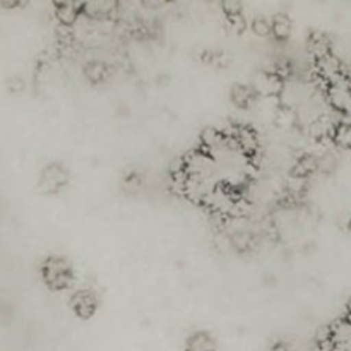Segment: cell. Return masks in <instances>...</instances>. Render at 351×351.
<instances>
[{
    "instance_id": "obj_20",
    "label": "cell",
    "mask_w": 351,
    "mask_h": 351,
    "mask_svg": "<svg viewBox=\"0 0 351 351\" xmlns=\"http://www.w3.org/2000/svg\"><path fill=\"white\" fill-rule=\"evenodd\" d=\"M346 228H348L351 232V219H348V225H346Z\"/></svg>"
},
{
    "instance_id": "obj_6",
    "label": "cell",
    "mask_w": 351,
    "mask_h": 351,
    "mask_svg": "<svg viewBox=\"0 0 351 351\" xmlns=\"http://www.w3.org/2000/svg\"><path fill=\"white\" fill-rule=\"evenodd\" d=\"M252 86L256 88L257 95L259 96H273L278 95V93L283 89V81H281V77L276 72H261Z\"/></svg>"
},
{
    "instance_id": "obj_11",
    "label": "cell",
    "mask_w": 351,
    "mask_h": 351,
    "mask_svg": "<svg viewBox=\"0 0 351 351\" xmlns=\"http://www.w3.org/2000/svg\"><path fill=\"white\" fill-rule=\"evenodd\" d=\"M81 12H82V3L62 2L55 5V16H57V19L60 21L64 26H69V24L74 23Z\"/></svg>"
},
{
    "instance_id": "obj_3",
    "label": "cell",
    "mask_w": 351,
    "mask_h": 351,
    "mask_svg": "<svg viewBox=\"0 0 351 351\" xmlns=\"http://www.w3.org/2000/svg\"><path fill=\"white\" fill-rule=\"evenodd\" d=\"M328 95L332 108L346 113V115H351V84L345 75L331 81Z\"/></svg>"
},
{
    "instance_id": "obj_9",
    "label": "cell",
    "mask_w": 351,
    "mask_h": 351,
    "mask_svg": "<svg viewBox=\"0 0 351 351\" xmlns=\"http://www.w3.org/2000/svg\"><path fill=\"white\" fill-rule=\"evenodd\" d=\"M184 351H216V341L209 332L195 331L185 341Z\"/></svg>"
},
{
    "instance_id": "obj_12",
    "label": "cell",
    "mask_w": 351,
    "mask_h": 351,
    "mask_svg": "<svg viewBox=\"0 0 351 351\" xmlns=\"http://www.w3.org/2000/svg\"><path fill=\"white\" fill-rule=\"evenodd\" d=\"M271 21H273L274 36L281 41L288 40L291 34V29H293V21H291V17L285 12H278Z\"/></svg>"
},
{
    "instance_id": "obj_17",
    "label": "cell",
    "mask_w": 351,
    "mask_h": 351,
    "mask_svg": "<svg viewBox=\"0 0 351 351\" xmlns=\"http://www.w3.org/2000/svg\"><path fill=\"white\" fill-rule=\"evenodd\" d=\"M143 184H144L143 175L137 173V171L127 175L125 180H123V187H125L129 192H137L141 187H143Z\"/></svg>"
},
{
    "instance_id": "obj_10",
    "label": "cell",
    "mask_w": 351,
    "mask_h": 351,
    "mask_svg": "<svg viewBox=\"0 0 351 351\" xmlns=\"http://www.w3.org/2000/svg\"><path fill=\"white\" fill-rule=\"evenodd\" d=\"M84 77L91 84H101L110 77V67L101 60H91L84 67Z\"/></svg>"
},
{
    "instance_id": "obj_13",
    "label": "cell",
    "mask_w": 351,
    "mask_h": 351,
    "mask_svg": "<svg viewBox=\"0 0 351 351\" xmlns=\"http://www.w3.org/2000/svg\"><path fill=\"white\" fill-rule=\"evenodd\" d=\"M332 139H335V143L338 144L339 147L351 149V122L338 123V127H336Z\"/></svg>"
},
{
    "instance_id": "obj_15",
    "label": "cell",
    "mask_w": 351,
    "mask_h": 351,
    "mask_svg": "<svg viewBox=\"0 0 351 351\" xmlns=\"http://www.w3.org/2000/svg\"><path fill=\"white\" fill-rule=\"evenodd\" d=\"M336 167H338V160H336V156L332 153H324L321 156H317V171H321V173H332L336 170Z\"/></svg>"
},
{
    "instance_id": "obj_8",
    "label": "cell",
    "mask_w": 351,
    "mask_h": 351,
    "mask_svg": "<svg viewBox=\"0 0 351 351\" xmlns=\"http://www.w3.org/2000/svg\"><path fill=\"white\" fill-rule=\"evenodd\" d=\"M308 51L315 57V60L321 62L324 58L331 57V41L328 40V36L322 33H312L308 38Z\"/></svg>"
},
{
    "instance_id": "obj_5",
    "label": "cell",
    "mask_w": 351,
    "mask_h": 351,
    "mask_svg": "<svg viewBox=\"0 0 351 351\" xmlns=\"http://www.w3.org/2000/svg\"><path fill=\"white\" fill-rule=\"evenodd\" d=\"M257 98H259V95H257L256 88L250 84H242V82H239V84L233 86L232 91H230V99H232L233 105L240 110L250 108V106L256 103Z\"/></svg>"
},
{
    "instance_id": "obj_4",
    "label": "cell",
    "mask_w": 351,
    "mask_h": 351,
    "mask_svg": "<svg viewBox=\"0 0 351 351\" xmlns=\"http://www.w3.org/2000/svg\"><path fill=\"white\" fill-rule=\"evenodd\" d=\"M72 311L79 315L81 319H89L96 311H98V295L93 290L86 288V290L75 291L74 297L71 300Z\"/></svg>"
},
{
    "instance_id": "obj_1",
    "label": "cell",
    "mask_w": 351,
    "mask_h": 351,
    "mask_svg": "<svg viewBox=\"0 0 351 351\" xmlns=\"http://www.w3.org/2000/svg\"><path fill=\"white\" fill-rule=\"evenodd\" d=\"M41 273H43V280L51 290H65V288L71 287L72 278V266L67 259L58 256L48 257L43 263L41 267Z\"/></svg>"
},
{
    "instance_id": "obj_2",
    "label": "cell",
    "mask_w": 351,
    "mask_h": 351,
    "mask_svg": "<svg viewBox=\"0 0 351 351\" xmlns=\"http://www.w3.org/2000/svg\"><path fill=\"white\" fill-rule=\"evenodd\" d=\"M69 184V171L62 163H50L41 170L40 189L45 194H57Z\"/></svg>"
},
{
    "instance_id": "obj_14",
    "label": "cell",
    "mask_w": 351,
    "mask_h": 351,
    "mask_svg": "<svg viewBox=\"0 0 351 351\" xmlns=\"http://www.w3.org/2000/svg\"><path fill=\"white\" fill-rule=\"evenodd\" d=\"M250 29L254 31V34H257L259 38H266L269 34H273V21H269L264 16L254 17V21L250 23Z\"/></svg>"
},
{
    "instance_id": "obj_18",
    "label": "cell",
    "mask_w": 351,
    "mask_h": 351,
    "mask_svg": "<svg viewBox=\"0 0 351 351\" xmlns=\"http://www.w3.org/2000/svg\"><path fill=\"white\" fill-rule=\"evenodd\" d=\"M269 351H290V346H288L287 343L278 341V343H274L273 346H271Z\"/></svg>"
},
{
    "instance_id": "obj_19",
    "label": "cell",
    "mask_w": 351,
    "mask_h": 351,
    "mask_svg": "<svg viewBox=\"0 0 351 351\" xmlns=\"http://www.w3.org/2000/svg\"><path fill=\"white\" fill-rule=\"evenodd\" d=\"M143 5L147 7V9H160V7H163L165 3L163 2H144Z\"/></svg>"
},
{
    "instance_id": "obj_7",
    "label": "cell",
    "mask_w": 351,
    "mask_h": 351,
    "mask_svg": "<svg viewBox=\"0 0 351 351\" xmlns=\"http://www.w3.org/2000/svg\"><path fill=\"white\" fill-rule=\"evenodd\" d=\"M119 9V3L115 2H88L82 3V14L88 16L89 19L96 21H105L110 19L117 14Z\"/></svg>"
},
{
    "instance_id": "obj_16",
    "label": "cell",
    "mask_w": 351,
    "mask_h": 351,
    "mask_svg": "<svg viewBox=\"0 0 351 351\" xmlns=\"http://www.w3.org/2000/svg\"><path fill=\"white\" fill-rule=\"evenodd\" d=\"M232 245L237 250H249L254 247V237L247 232H237L232 239Z\"/></svg>"
}]
</instances>
